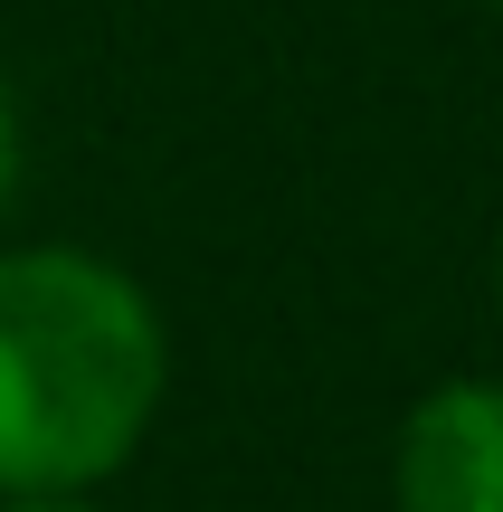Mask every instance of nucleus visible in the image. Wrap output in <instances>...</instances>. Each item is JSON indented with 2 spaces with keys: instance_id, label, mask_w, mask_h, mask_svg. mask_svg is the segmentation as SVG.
Wrapping results in <instances>:
<instances>
[{
  "instance_id": "f257e3e1",
  "label": "nucleus",
  "mask_w": 503,
  "mask_h": 512,
  "mask_svg": "<svg viewBox=\"0 0 503 512\" xmlns=\"http://www.w3.org/2000/svg\"><path fill=\"white\" fill-rule=\"evenodd\" d=\"M162 313L86 247L0 256V494H86L162 408Z\"/></svg>"
},
{
  "instance_id": "f03ea898",
  "label": "nucleus",
  "mask_w": 503,
  "mask_h": 512,
  "mask_svg": "<svg viewBox=\"0 0 503 512\" xmlns=\"http://www.w3.org/2000/svg\"><path fill=\"white\" fill-rule=\"evenodd\" d=\"M390 494L399 512H503V380H447L409 408Z\"/></svg>"
},
{
  "instance_id": "7ed1b4c3",
  "label": "nucleus",
  "mask_w": 503,
  "mask_h": 512,
  "mask_svg": "<svg viewBox=\"0 0 503 512\" xmlns=\"http://www.w3.org/2000/svg\"><path fill=\"white\" fill-rule=\"evenodd\" d=\"M19 181V124H10V86H0V200H10Z\"/></svg>"
},
{
  "instance_id": "20e7f679",
  "label": "nucleus",
  "mask_w": 503,
  "mask_h": 512,
  "mask_svg": "<svg viewBox=\"0 0 503 512\" xmlns=\"http://www.w3.org/2000/svg\"><path fill=\"white\" fill-rule=\"evenodd\" d=\"M0 512H86V503H57V494H10Z\"/></svg>"
},
{
  "instance_id": "39448f33",
  "label": "nucleus",
  "mask_w": 503,
  "mask_h": 512,
  "mask_svg": "<svg viewBox=\"0 0 503 512\" xmlns=\"http://www.w3.org/2000/svg\"><path fill=\"white\" fill-rule=\"evenodd\" d=\"M494 294H503V266H494Z\"/></svg>"
},
{
  "instance_id": "423d86ee",
  "label": "nucleus",
  "mask_w": 503,
  "mask_h": 512,
  "mask_svg": "<svg viewBox=\"0 0 503 512\" xmlns=\"http://www.w3.org/2000/svg\"><path fill=\"white\" fill-rule=\"evenodd\" d=\"M485 10H503V0H485Z\"/></svg>"
}]
</instances>
